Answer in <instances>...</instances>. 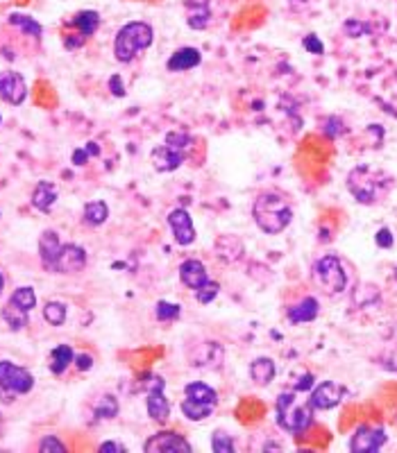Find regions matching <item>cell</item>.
<instances>
[{
	"mask_svg": "<svg viewBox=\"0 0 397 453\" xmlns=\"http://www.w3.org/2000/svg\"><path fill=\"white\" fill-rule=\"evenodd\" d=\"M7 23L16 28L18 32H23L25 37H32V39H41V35H44V28H41L39 20H35L32 16L28 14H20V12H12L7 16Z\"/></svg>",
	"mask_w": 397,
	"mask_h": 453,
	"instance_id": "24",
	"label": "cell"
},
{
	"mask_svg": "<svg viewBox=\"0 0 397 453\" xmlns=\"http://www.w3.org/2000/svg\"><path fill=\"white\" fill-rule=\"evenodd\" d=\"M155 315L159 322H175L179 315H182V306L179 304H173V301H157L155 306Z\"/></svg>",
	"mask_w": 397,
	"mask_h": 453,
	"instance_id": "32",
	"label": "cell"
},
{
	"mask_svg": "<svg viewBox=\"0 0 397 453\" xmlns=\"http://www.w3.org/2000/svg\"><path fill=\"white\" fill-rule=\"evenodd\" d=\"M28 98V84L23 75L16 71H3L0 73V100H5L12 107H20Z\"/></svg>",
	"mask_w": 397,
	"mask_h": 453,
	"instance_id": "10",
	"label": "cell"
},
{
	"mask_svg": "<svg viewBox=\"0 0 397 453\" xmlns=\"http://www.w3.org/2000/svg\"><path fill=\"white\" fill-rule=\"evenodd\" d=\"M3 290H5V274L3 270H0V297H3Z\"/></svg>",
	"mask_w": 397,
	"mask_h": 453,
	"instance_id": "49",
	"label": "cell"
},
{
	"mask_svg": "<svg viewBox=\"0 0 397 453\" xmlns=\"http://www.w3.org/2000/svg\"><path fill=\"white\" fill-rule=\"evenodd\" d=\"M277 376V365L273 358L268 356H261V358H254L250 363V379L256 385H268Z\"/></svg>",
	"mask_w": 397,
	"mask_h": 453,
	"instance_id": "22",
	"label": "cell"
},
{
	"mask_svg": "<svg viewBox=\"0 0 397 453\" xmlns=\"http://www.w3.org/2000/svg\"><path fill=\"white\" fill-rule=\"evenodd\" d=\"M343 132H345V125H343L340 118H336V116L327 118V121H325V134H327L329 138H336V136H340Z\"/></svg>",
	"mask_w": 397,
	"mask_h": 453,
	"instance_id": "40",
	"label": "cell"
},
{
	"mask_svg": "<svg viewBox=\"0 0 397 453\" xmlns=\"http://www.w3.org/2000/svg\"><path fill=\"white\" fill-rule=\"evenodd\" d=\"M202 64V55L198 48L193 46H184V48H177L173 55L168 57L166 61V68L170 73H184V71H193L198 68Z\"/></svg>",
	"mask_w": 397,
	"mask_h": 453,
	"instance_id": "16",
	"label": "cell"
},
{
	"mask_svg": "<svg viewBox=\"0 0 397 453\" xmlns=\"http://www.w3.org/2000/svg\"><path fill=\"white\" fill-rule=\"evenodd\" d=\"M386 440H389V435H386L384 428L363 424V426H359L357 430H354V435L350 440V451H354V453H374V451H379L386 445Z\"/></svg>",
	"mask_w": 397,
	"mask_h": 453,
	"instance_id": "9",
	"label": "cell"
},
{
	"mask_svg": "<svg viewBox=\"0 0 397 453\" xmlns=\"http://www.w3.org/2000/svg\"><path fill=\"white\" fill-rule=\"evenodd\" d=\"M186 25L191 30H207L211 23V7L207 0H186Z\"/></svg>",
	"mask_w": 397,
	"mask_h": 453,
	"instance_id": "20",
	"label": "cell"
},
{
	"mask_svg": "<svg viewBox=\"0 0 397 453\" xmlns=\"http://www.w3.org/2000/svg\"><path fill=\"white\" fill-rule=\"evenodd\" d=\"M218 293H220V284L211 282V279H209L205 286H200L196 290V299L200 301V304H211V301L218 297Z\"/></svg>",
	"mask_w": 397,
	"mask_h": 453,
	"instance_id": "34",
	"label": "cell"
},
{
	"mask_svg": "<svg viewBox=\"0 0 397 453\" xmlns=\"http://www.w3.org/2000/svg\"><path fill=\"white\" fill-rule=\"evenodd\" d=\"M118 411H121V406H118V399L114 394H102L93 406L95 419H114L118 417Z\"/></svg>",
	"mask_w": 397,
	"mask_h": 453,
	"instance_id": "30",
	"label": "cell"
},
{
	"mask_svg": "<svg viewBox=\"0 0 397 453\" xmlns=\"http://www.w3.org/2000/svg\"><path fill=\"white\" fill-rule=\"evenodd\" d=\"M302 46L307 52H311V55H325V43L320 41L316 35H307L302 39Z\"/></svg>",
	"mask_w": 397,
	"mask_h": 453,
	"instance_id": "38",
	"label": "cell"
},
{
	"mask_svg": "<svg viewBox=\"0 0 397 453\" xmlns=\"http://www.w3.org/2000/svg\"><path fill=\"white\" fill-rule=\"evenodd\" d=\"M393 179L384 170H377L368 164H359L348 172V191L359 204H374L389 193Z\"/></svg>",
	"mask_w": 397,
	"mask_h": 453,
	"instance_id": "2",
	"label": "cell"
},
{
	"mask_svg": "<svg viewBox=\"0 0 397 453\" xmlns=\"http://www.w3.org/2000/svg\"><path fill=\"white\" fill-rule=\"evenodd\" d=\"M252 218L263 234L275 236V234H282L286 226L291 224L293 209L282 193L266 191L261 195H256L252 204Z\"/></svg>",
	"mask_w": 397,
	"mask_h": 453,
	"instance_id": "1",
	"label": "cell"
},
{
	"mask_svg": "<svg viewBox=\"0 0 397 453\" xmlns=\"http://www.w3.org/2000/svg\"><path fill=\"white\" fill-rule=\"evenodd\" d=\"M0 121H3V116H0Z\"/></svg>",
	"mask_w": 397,
	"mask_h": 453,
	"instance_id": "51",
	"label": "cell"
},
{
	"mask_svg": "<svg viewBox=\"0 0 397 453\" xmlns=\"http://www.w3.org/2000/svg\"><path fill=\"white\" fill-rule=\"evenodd\" d=\"M109 89H112V93L116 95V98H123V95H125V86H123V78H121V75H112V78H109Z\"/></svg>",
	"mask_w": 397,
	"mask_h": 453,
	"instance_id": "44",
	"label": "cell"
},
{
	"mask_svg": "<svg viewBox=\"0 0 397 453\" xmlns=\"http://www.w3.org/2000/svg\"><path fill=\"white\" fill-rule=\"evenodd\" d=\"M275 413H277V424H280L286 433H304V430L314 422V406L307 399H297L295 390H284L277 397L275 404Z\"/></svg>",
	"mask_w": 397,
	"mask_h": 453,
	"instance_id": "4",
	"label": "cell"
},
{
	"mask_svg": "<svg viewBox=\"0 0 397 453\" xmlns=\"http://www.w3.org/2000/svg\"><path fill=\"white\" fill-rule=\"evenodd\" d=\"M393 277H395V282H397V267L393 270Z\"/></svg>",
	"mask_w": 397,
	"mask_h": 453,
	"instance_id": "50",
	"label": "cell"
},
{
	"mask_svg": "<svg viewBox=\"0 0 397 453\" xmlns=\"http://www.w3.org/2000/svg\"><path fill=\"white\" fill-rule=\"evenodd\" d=\"M84 267H87V250L75 243L61 245L57 263H55V272L57 274H78Z\"/></svg>",
	"mask_w": 397,
	"mask_h": 453,
	"instance_id": "12",
	"label": "cell"
},
{
	"mask_svg": "<svg viewBox=\"0 0 397 453\" xmlns=\"http://www.w3.org/2000/svg\"><path fill=\"white\" fill-rule=\"evenodd\" d=\"M343 397H345V387L336 381H325L311 390L309 401L314 406V411H331L343 401Z\"/></svg>",
	"mask_w": 397,
	"mask_h": 453,
	"instance_id": "13",
	"label": "cell"
},
{
	"mask_svg": "<svg viewBox=\"0 0 397 453\" xmlns=\"http://www.w3.org/2000/svg\"><path fill=\"white\" fill-rule=\"evenodd\" d=\"M211 449L216 453H234V440L227 433H213L211 437Z\"/></svg>",
	"mask_w": 397,
	"mask_h": 453,
	"instance_id": "36",
	"label": "cell"
},
{
	"mask_svg": "<svg viewBox=\"0 0 397 453\" xmlns=\"http://www.w3.org/2000/svg\"><path fill=\"white\" fill-rule=\"evenodd\" d=\"M0 318L5 320V325L12 331H23L30 325V313L14 306L9 299H7V304L3 306V310H0Z\"/></svg>",
	"mask_w": 397,
	"mask_h": 453,
	"instance_id": "26",
	"label": "cell"
},
{
	"mask_svg": "<svg viewBox=\"0 0 397 453\" xmlns=\"http://www.w3.org/2000/svg\"><path fill=\"white\" fill-rule=\"evenodd\" d=\"M374 243H377V247H381V250H391L395 238H393V231L389 229V226H381V229L377 231V236H374Z\"/></svg>",
	"mask_w": 397,
	"mask_h": 453,
	"instance_id": "41",
	"label": "cell"
},
{
	"mask_svg": "<svg viewBox=\"0 0 397 453\" xmlns=\"http://www.w3.org/2000/svg\"><path fill=\"white\" fill-rule=\"evenodd\" d=\"M39 451H44V453H64L66 451V445L57 437V435H46L44 440L39 442Z\"/></svg>",
	"mask_w": 397,
	"mask_h": 453,
	"instance_id": "37",
	"label": "cell"
},
{
	"mask_svg": "<svg viewBox=\"0 0 397 453\" xmlns=\"http://www.w3.org/2000/svg\"><path fill=\"white\" fill-rule=\"evenodd\" d=\"M143 451L150 453H184L193 451V447L184 440V435L175 433V430H159L150 440H146Z\"/></svg>",
	"mask_w": 397,
	"mask_h": 453,
	"instance_id": "11",
	"label": "cell"
},
{
	"mask_svg": "<svg viewBox=\"0 0 397 453\" xmlns=\"http://www.w3.org/2000/svg\"><path fill=\"white\" fill-rule=\"evenodd\" d=\"M71 363H75V351L71 344H57L55 349L50 351V372L55 376H61L71 368Z\"/></svg>",
	"mask_w": 397,
	"mask_h": 453,
	"instance_id": "23",
	"label": "cell"
},
{
	"mask_svg": "<svg viewBox=\"0 0 397 453\" xmlns=\"http://www.w3.org/2000/svg\"><path fill=\"white\" fill-rule=\"evenodd\" d=\"M98 451H102V453H107V451H116V453H125L127 449L123 447V445H118V442H102V445L98 447Z\"/></svg>",
	"mask_w": 397,
	"mask_h": 453,
	"instance_id": "46",
	"label": "cell"
},
{
	"mask_svg": "<svg viewBox=\"0 0 397 453\" xmlns=\"http://www.w3.org/2000/svg\"><path fill=\"white\" fill-rule=\"evenodd\" d=\"M71 159H73V164H75V166H84V164H87V161H89V152H87V150H84V147H78V150H75V152H73V157H71Z\"/></svg>",
	"mask_w": 397,
	"mask_h": 453,
	"instance_id": "45",
	"label": "cell"
},
{
	"mask_svg": "<svg viewBox=\"0 0 397 453\" xmlns=\"http://www.w3.org/2000/svg\"><path fill=\"white\" fill-rule=\"evenodd\" d=\"M75 368L80 372H89L93 368V358L89 354H75Z\"/></svg>",
	"mask_w": 397,
	"mask_h": 453,
	"instance_id": "43",
	"label": "cell"
},
{
	"mask_svg": "<svg viewBox=\"0 0 397 453\" xmlns=\"http://www.w3.org/2000/svg\"><path fill=\"white\" fill-rule=\"evenodd\" d=\"M168 226L173 229L175 243L182 247H189L196 241V226H193V220L186 209H173L168 213Z\"/></svg>",
	"mask_w": 397,
	"mask_h": 453,
	"instance_id": "14",
	"label": "cell"
},
{
	"mask_svg": "<svg viewBox=\"0 0 397 453\" xmlns=\"http://www.w3.org/2000/svg\"><path fill=\"white\" fill-rule=\"evenodd\" d=\"M84 43H87V37L80 35V32H66L64 35V48L66 50H80Z\"/></svg>",
	"mask_w": 397,
	"mask_h": 453,
	"instance_id": "39",
	"label": "cell"
},
{
	"mask_svg": "<svg viewBox=\"0 0 397 453\" xmlns=\"http://www.w3.org/2000/svg\"><path fill=\"white\" fill-rule=\"evenodd\" d=\"M69 318V308L64 301H48L44 306V320L50 327H61Z\"/></svg>",
	"mask_w": 397,
	"mask_h": 453,
	"instance_id": "31",
	"label": "cell"
},
{
	"mask_svg": "<svg viewBox=\"0 0 397 453\" xmlns=\"http://www.w3.org/2000/svg\"><path fill=\"white\" fill-rule=\"evenodd\" d=\"M379 299V290L374 286H361L357 293H354V304L357 306H370L372 301Z\"/></svg>",
	"mask_w": 397,
	"mask_h": 453,
	"instance_id": "35",
	"label": "cell"
},
{
	"mask_svg": "<svg viewBox=\"0 0 397 453\" xmlns=\"http://www.w3.org/2000/svg\"><path fill=\"white\" fill-rule=\"evenodd\" d=\"M179 279L186 288L198 290L200 286H205L209 282V274H207L205 263L198 261V258H189V261L179 265Z\"/></svg>",
	"mask_w": 397,
	"mask_h": 453,
	"instance_id": "17",
	"label": "cell"
},
{
	"mask_svg": "<svg viewBox=\"0 0 397 453\" xmlns=\"http://www.w3.org/2000/svg\"><path fill=\"white\" fill-rule=\"evenodd\" d=\"M314 274H316V282L323 286V290L329 295H340L348 286V274L336 254H325L320 258L314 267Z\"/></svg>",
	"mask_w": 397,
	"mask_h": 453,
	"instance_id": "6",
	"label": "cell"
},
{
	"mask_svg": "<svg viewBox=\"0 0 397 453\" xmlns=\"http://www.w3.org/2000/svg\"><path fill=\"white\" fill-rule=\"evenodd\" d=\"M184 394L193 401H202V404H211V406H218V392L213 390L211 385L202 383V381H193L184 387Z\"/></svg>",
	"mask_w": 397,
	"mask_h": 453,
	"instance_id": "27",
	"label": "cell"
},
{
	"mask_svg": "<svg viewBox=\"0 0 397 453\" xmlns=\"http://www.w3.org/2000/svg\"><path fill=\"white\" fill-rule=\"evenodd\" d=\"M84 150L89 152V157H98L100 155V145L95 143V141H89L87 145H84Z\"/></svg>",
	"mask_w": 397,
	"mask_h": 453,
	"instance_id": "48",
	"label": "cell"
},
{
	"mask_svg": "<svg viewBox=\"0 0 397 453\" xmlns=\"http://www.w3.org/2000/svg\"><path fill=\"white\" fill-rule=\"evenodd\" d=\"M381 365H384V368L389 370V372H395V374H397V351H393V354L386 356Z\"/></svg>",
	"mask_w": 397,
	"mask_h": 453,
	"instance_id": "47",
	"label": "cell"
},
{
	"mask_svg": "<svg viewBox=\"0 0 397 453\" xmlns=\"http://www.w3.org/2000/svg\"><path fill=\"white\" fill-rule=\"evenodd\" d=\"M61 241H59V234L46 229L44 234L39 236V258H41V265L50 272H55V263H57V256L61 250Z\"/></svg>",
	"mask_w": 397,
	"mask_h": 453,
	"instance_id": "15",
	"label": "cell"
},
{
	"mask_svg": "<svg viewBox=\"0 0 397 453\" xmlns=\"http://www.w3.org/2000/svg\"><path fill=\"white\" fill-rule=\"evenodd\" d=\"M314 385H316V376L307 372V374H302V376H300V379L295 381L293 390H295L297 394H300V392H311V387H314Z\"/></svg>",
	"mask_w": 397,
	"mask_h": 453,
	"instance_id": "42",
	"label": "cell"
},
{
	"mask_svg": "<svg viewBox=\"0 0 397 453\" xmlns=\"http://www.w3.org/2000/svg\"><path fill=\"white\" fill-rule=\"evenodd\" d=\"M370 25L368 23H363V20H359V18H348L345 23H343V32H345L348 37H352V39H361V37H366V35H370Z\"/></svg>",
	"mask_w": 397,
	"mask_h": 453,
	"instance_id": "33",
	"label": "cell"
},
{
	"mask_svg": "<svg viewBox=\"0 0 397 453\" xmlns=\"http://www.w3.org/2000/svg\"><path fill=\"white\" fill-rule=\"evenodd\" d=\"M9 301H12L14 306L32 313L37 308V293H35V288H32V286H20V288L14 290L12 295H9Z\"/></svg>",
	"mask_w": 397,
	"mask_h": 453,
	"instance_id": "29",
	"label": "cell"
},
{
	"mask_svg": "<svg viewBox=\"0 0 397 453\" xmlns=\"http://www.w3.org/2000/svg\"><path fill=\"white\" fill-rule=\"evenodd\" d=\"M155 41V30L150 23L143 20H132V23H125L121 30L116 32L114 39V57L121 64H130L134 61L143 50H148Z\"/></svg>",
	"mask_w": 397,
	"mask_h": 453,
	"instance_id": "3",
	"label": "cell"
},
{
	"mask_svg": "<svg viewBox=\"0 0 397 453\" xmlns=\"http://www.w3.org/2000/svg\"><path fill=\"white\" fill-rule=\"evenodd\" d=\"M59 198V191L57 186L52 184V181H39V184L35 186V191H32V207H35L37 211L41 213H50L52 207H55V202Z\"/></svg>",
	"mask_w": 397,
	"mask_h": 453,
	"instance_id": "19",
	"label": "cell"
},
{
	"mask_svg": "<svg viewBox=\"0 0 397 453\" xmlns=\"http://www.w3.org/2000/svg\"><path fill=\"white\" fill-rule=\"evenodd\" d=\"M213 408H216V406L202 404V401H193V399L186 397L184 401H182V415H184L189 422H205L207 417H211Z\"/></svg>",
	"mask_w": 397,
	"mask_h": 453,
	"instance_id": "28",
	"label": "cell"
},
{
	"mask_svg": "<svg viewBox=\"0 0 397 453\" xmlns=\"http://www.w3.org/2000/svg\"><path fill=\"white\" fill-rule=\"evenodd\" d=\"M35 387V376L30 370L12 361H0V390L9 397L28 394Z\"/></svg>",
	"mask_w": 397,
	"mask_h": 453,
	"instance_id": "7",
	"label": "cell"
},
{
	"mask_svg": "<svg viewBox=\"0 0 397 453\" xmlns=\"http://www.w3.org/2000/svg\"><path fill=\"white\" fill-rule=\"evenodd\" d=\"M107 218H109V207H107V202L102 200H91L84 204V209H82V220L84 224H89V226H100L107 222Z\"/></svg>",
	"mask_w": 397,
	"mask_h": 453,
	"instance_id": "25",
	"label": "cell"
},
{
	"mask_svg": "<svg viewBox=\"0 0 397 453\" xmlns=\"http://www.w3.org/2000/svg\"><path fill=\"white\" fill-rule=\"evenodd\" d=\"M320 313V304L316 297H304L302 301H297L295 306L288 308V322L293 325H307V322H314Z\"/></svg>",
	"mask_w": 397,
	"mask_h": 453,
	"instance_id": "21",
	"label": "cell"
},
{
	"mask_svg": "<svg viewBox=\"0 0 397 453\" xmlns=\"http://www.w3.org/2000/svg\"><path fill=\"white\" fill-rule=\"evenodd\" d=\"M193 150V136L186 132H168L164 143L153 147L150 161L157 172H175L189 159Z\"/></svg>",
	"mask_w": 397,
	"mask_h": 453,
	"instance_id": "5",
	"label": "cell"
},
{
	"mask_svg": "<svg viewBox=\"0 0 397 453\" xmlns=\"http://www.w3.org/2000/svg\"><path fill=\"white\" fill-rule=\"evenodd\" d=\"M100 14L98 12H93V9H82V12H78L73 18L66 20V28L75 30V32H80V35H84L87 39H91L95 32L100 30Z\"/></svg>",
	"mask_w": 397,
	"mask_h": 453,
	"instance_id": "18",
	"label": "cell"
},
{
	"mask_svg": "<svg viewBox=\"0 0 397 453\" xmlns=\"http://www.w3.org/2000/svg\"><path fill=\"white\" fill-rule=\"evenodd\" d=\"M148 394H146V411L150 419L157 424H166L170 419V401L166 397V381L162 376H150V381L146 383Z\"/></svg>",
	"mask_w": 397,
	"mask_h": 453,
	"instance_id": "8",
	"label": "cell"
}]
</instances>
